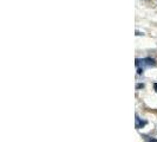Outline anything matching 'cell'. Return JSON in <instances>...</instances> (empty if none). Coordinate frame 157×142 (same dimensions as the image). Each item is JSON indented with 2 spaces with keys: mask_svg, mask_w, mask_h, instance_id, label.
Instances as JSON below:
<instances>
[{
  "mask_svg": "<svg viewBox=\"0 0 157 142\" xmlns=\"http://www.w3.org/2000/svg\"><path fill=\"white\" fill-rule=\"evenodd\" d=\"M136 65H142V66H151V65H155V61H154L152 58L136 59Z\"/></svg>",
  "mask_w": 157,
  "mask_h": 142,
  "instance_id": "obj_1",
  "label": "cell"
},
{
  "mask_svg": "<svg viewBox=\"0 0 157 142\" xmlns=\"http://www.w3.org/2000/svg\"><path fill=\"white\" fill-rule=\"evenodd\" d=\"M136 122H137V123H136V127H137V128H141V127H143L145 124V122H144V121H141V120L138 118V116H136Z\"/></svg>",
  "mask_w": 157,
  "mask_h": 142,
  "instance_id": "obj_2",
  "label": "cell"
},
{
  "mask_svg": "<svg viewBox=\"0 0 157 142\" xmlns=\"http://www.w3.org/2000/svg\"><path fill=\"white\" fill-rule=\"evenodd\" d=\"M136 88H137V89H141V88H144V84H137V85H136Z\"/></svg>",
  "mask_w": 157,
  "mask_h": 142,
  "instance_id": "obj_3",
  "label": "cell"
},
{
  "mask_svg": "<svg viewBox=\"0 0 157 142\" xmlns=\"http://www.w3.org/2000/svg\"><path fill=\"white\" fill-rule=\"evenodd\" d=\"M154 89L157 91V83H155V84H154Z\"/></svg>",
  "mask_w": 157,
  "mask_h": 142,
  "instance_id": "obj_4",
  "label": "cell"
}]
</instances>
